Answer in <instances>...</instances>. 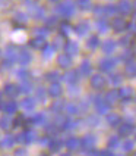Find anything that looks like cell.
Listing matches in <instances>:
<instances>
[{
  "label": "cell",
  "instance_id": "6da1fadb",
  "mask_svg": "<svg viewBox=\"0 0 136 156\" xmlns=\"http://www.w3.org/2000/svg\"><path fill=\"white\" fill-rule=\"evenodd\" d=\"M75 12V2L73 0H65L57 6V13L60 16L70 18Z\"/></svg>",
  "mask_w": 136,
  "mask_h": 156
},
{
  "label": "cell",
  "instance_id": "7a4b0ae2",
  "mask_svg": "<svg viewBox=\"0 0 136 156\" xmlns=\"http://www.w3.org/2000/svg\"><path fill=\"white\" fill-rule=\"evenodd\" d=\"M89 84H91V87H92L94 90H102L104 87L107 86V80H105L104 75H101V74H95V75L91 77Z\"/></svg>",
  "mask_w": 136,
  "mask_h": 156
},
{
  "label": "cell",
  "instance_id": "3957f363",
  "mask_svg": "<svg viewBox=\"0 0 136 156\" xmlns=\"http://www.w3.org/2000/svg\"><path fill=\"white\" fill-rule=\"evenodd\" d=\"M111 28L116 31V33H121L128 28V22L123 16H114L111 19Z\"/></svg>",
  "mask_w": 136,
  "mask_h": 156
},
{
  "label": "cell",
  "instance_id": "277c9868",
  "mask_svg": "<svg viewBox=\"0 0 136 156\" xmlns=\"http://www.w3.org/2000/svg\"><path fill=\"white\" fill-rule=\"evenodd\" d=\"M3 93L8 96L9 99H15V97L21 93V87L18 86V84H12V83H9V84H6V86H5V88H3Z\"/></svg>",
  "mask_w": 136,
  "mask_h": 156
},
{
  "label": "cell",
  "instance_id": "5b68a950",
  "mask_svg": "<svg viewBox=\"0 0 136 156\" xmlns=\"http://www.w3.org/2000/svg\"><path fill=\"white\" fill-rule=\"evenodd\" d=\"M133 9V3L132 0H119L117 3V10H119L121 15H129Z\"/></svg>",
  "mask_w": 136,
  "mask_h": 156
},
{
  "label": "cell",
  "instance_id": "8992f818",
  "mask_svg": "<svg viewBox=\"0 0 136 156\" xmlns=\"http://www.w3.org/2000/svg\"><path fill=\"white\" fill-rule=\"evenodd\" d=\"M69 122L70 121H69L68 116H65V115H61V113H57L53 124L56 125V128H57V130H65V128H68L69 125H70Z\"/></svg>",
  "mask_w": 136,
  "mask_h": 156
},
{
  "label": "cell",
  "instance_id": "52a82bcc",
  "mask_svg": "<svg viewBox=\"0 0 136 156\" xmlns=\"http://www.w3.org/2000/svg\"><path fill=\"white\" fill-rule=\"evenodd\" d=\"M0 109L8 115H12V113H16L18 111V105L15 100H6L3 103H0Z\"/></svg>",
  "mask_w": 136,
  "mask_h": 156
},
{
  "label": "cell",
  "instance_id": "ba28073f",
  "mask_svg": "<svg viewBox=\"0 0 136 156\" xmlns=\"http://www.w3.org/2000/svg\"><path fill=\"white\" fill-rule=\"evenodd\" d=\"M57 65L63 69H68L72 65V56H69L68 53H60L57 56Z\"/></svg>",
  "mask_w": 136,
  "mask_h": 156
},
{
  "label": "cell",
  "instance_id": "9c48e42d",
  "mask_svg": "<svg viewBox=\"0 0 136 156\" xmlns=\"http://www.w3.org/2000/svg\"><path fill=\"white\" fill-rule=\"evenodd\" d=\"M63 93V87L59 84V81L57 83H51L50 87H48V90H47V94L53 97V99H56V97H60Z\"/></svg>",
  "mask_w": 136,
  "mask_h": 156
},
{
  "label": "cell",
  "instance_id": "30bf717a",
  "mask_svg": "<svg viewBox=\"0 0 136 156\" xmlns=\"http://www.w3.org/2000/svg\"><path fill=\"white\" fill-rule=\"evenodd\" d=\"M29 46H31L32 49H37V50H43L44 47L47 46V40L44 38L43 35H37V37H34V38L29 41Z\"/></svg>",
  "mask_w": 136,
  "mask_h": 156
},
{
  "label": "cell",
  "instance_id": "8fae6325",
  "mask_svg": "<svg viewBox=\"0 0 136 156\" xmlns=\"http://www.w3.org/2000/svg\"><path fill=\"white\" fill-rule=\"evenodd\" d=\"M104 100L110 105V106L111 105H116L120 100L119 90H117V88H111L110 91H107V94H105V97H104Z\"/></svg>",
  "mask_w": 136,
  "mask_h": 156
},
{
  "label": "cell",
  "instance_id": "7c38bea8",
  "mask_svg": "<svg viewBox=\"0 0 136 156\" xmlns=\"http://www.w3.org/2000/svg\"><path fill=\"white\" fill-rule=\"evenodd\" d=\"M94 146H95V137H94V136H91V134H88V136H85L84 139L81 140V147H82V149H85L86 152L92 150Z\"/></svg>",
  "mask_w": 136,
  "mask_h": 156
},
{
  "label": "cell",
  "instance_id": "4fadbf2b",
  "mask_svg": "<svg viewBox=\"0 0 136 156\" xmlns=\"http://www.w3.org/2000/svg\"><path fill=\"white\" fill-rule=\"evenodd\" d=\"M95 109H97L98 113H108L110 105L107 103L104 99H101V97H97V99H95Z\"/></svg>",
  "mask_w": 136,
  "mask_h": 156
},
{
  "label": "cell",
  "instance_id": "5bb4252c",
  "mask_svg": "<svg viewBox=\"0 0 136 156\" xmlns=\"http://www.w3.org/2000/svg\"><path fill=\"white\" fill-rule=\"evenodd\" d=\"M12 127H13V119L10 118V115H8V113L2 115L0 116V128L3 131H9Z\"/></svg>",
  "mask_w": 136,
  "mask_h": 156
},
{
  "label": "cell",
  "instance_id": "9a60e30c",
  "mask_svg": "<svg viewBox=\"0 0 136 156\" xmlns=\"http://www.w3.org/2000/svg\"><path fill=\"white\" fill-rule=\"evenodd\" d=\"M133 133V125L130 124V122H120L119 125V134L121 136V137H128V136H130Z\"/></svg>",
  "mask_w": 136,
  "mask_h": 156
},
{
  "label": "cell",
  "instance_id": "2e32d148",
  "mask_svg": "<svg viewBox=\"0 0 136 156\" xmlns=\"http://www.w3.org/2000/svg\"><path fill=\"white\" fill-rule=\"evenodd\" d=\"M124 75L129 78H133L136 77V61H132L129 59L124 65Z\"/></svg>",
  "mask_w": 136,
  "mask_h": 156
},
{
  "label": "cell",
  "instance_id": "e0dca14e",
  "mask_svg": "<svg viewBox=\"0 0 136 156\" xmlns=\"http://www.w3.org/2000/svg\"><path fill=\"white\" fill-rule=\"evenodd\" d=\"M65 146L68 147V150L75 152L78 149H81V140L76 139V137H70V139H68L65 141Z\"/></svg>",
  "mask_w": 136,
  "mask_h": 156
},
{
  "label": "cell",
  "instance_id": "ac0fdd59",
  "mask_svg": "<svg viewBox=\"0 0 136 156\" xmlns=\"http://www.w3.org/2000/svg\"><path fill=\"white\" fill-rule=\"evenodd\" d=\"M21 65H28L29 62H31V55L28 50L25 49H21L19 52H18V59H16Z\"/></svg>",
  "mask_w": 136,
  "mask_h": 156
},
{
  "label": "cell",
  "instance_id": "d6986e66",
  "mask_svg": "<svg viewBox=\"0 0 136 156\" xmlns=\"http://www.w3.org/2000/svg\"><path fill=\"white\" fill-rule=\"evenodd\" d=\"M50 109L54 113H61V111H65V100H63V99H59V97H56V99L53 100V103H51Z\"/></svg>",
  "mask_w": 136,
  "mask_h": 156
},
{
  "label": "cell",
  "instance_id": "ffe728a7",
  "mask_svg": "<svg viewBox=\"0 0 136 156\" xmlns=\"http://www.w3.org/2000/svg\"><path fill=\"white\" fill-rule=\"evenodd\" d=\"M29 13L31 16L35 18V19H43L44 18V9L38 5H31L29 6Z\"/></svg>",
  "mask_w": 136,
  "mask_h": 156
},
{
  "label": "cell",
  "instance_id": "44dd1931",
  "mask_svg": "<svg viewBox=\"0 0 136 156\" xmlns=\"http://www.w3.org/2000/svg\"><path fill=\"white\" fill-rule=\"evenodd\" d=\"M107 122H108L110 127H119L120 122H121V116L116 112L107 113Z\"/></svg>",
  "mask_w": 136,
  "mask_h": 156
},
{
  "label": "cell",
  "instance_id": "7402d4cb",
  "mask_svg": "<svg viewBox=\"0 0 136 156\" xmlns=\"http://www.w3.org/2000/svg\"><path fill=\"white\" fill-rule=\"evenodd\" d=\"M35 139V134L32 133V131H25V133H21L19 136L16 137V140L19 141V143H29V141H32V140Z\"/></svg>",
  "mask_w": 136,
  "mask_h": 156
},
{
  "label": "cell",
  "instance_id": "603a6c76",
  "mask_svg": "<svg viewBox=\"0 0 136 156\" xmlns=\"http://www.w3.org/2000/svg\"><path fill=\"white\" fill-rule=\"evenodd\" d=\"M114 66H116V61H114V59H102V61L100 62V69L104 71V72L111 71Z\"/></svg>",
  "mask_w": 136,
  "mask_h": 156
},
{
  "label": "cell",
  "instance_id": "cb8c5ba5",
  "mask_svg": "<svg viewBox=\"0 0 136 156\" xmlns=\"http://www.w3.org/2000/svg\"><path fill=\"white\" fill-rule=\"evenodd\" d=\"M119 96L121 100H130L133 96V90L130 87H121V88H119Z\"/></svg>",
  "mask_w": 136,
  "mask_h": 156
},
{
  "label": "cell",
  "instance_id": "d4e9b609",
  "mask_svg": "<svg viewBox=\"0 0 136 156\" xmlns=\"http://www.w3.org/2000/svg\"><path fill=\"white\" fill-rule=\"evenodd\" d=\"M65 52L68 53L69 56H73V55H78V44L75 43V41H66V44H65Z\"/></svg>",
  "mask_w": 136,
  "mask_h": 156
},
{
  "label": "cell",
  "instance_id": "484cf974",
  "mask_svg": "<svg viewBox=\"0 0 136 156\" xmlns=\"http://www.w3.org/2000/svg\"><path fill=\"white\" fill-rule=\"evenodd\" d=\"M6 59L10 61L12 63H13V62H16V59H18V49L16 47H13V46H8V49H6Z\"/></svg>",
  "mask_w": 136,
  "mask_h": 156
},
{
  "label": "cell",
  "instance_id": "4316f807",
  "mask_svg": "<svg viewBox=\"0 0 136 156\" xmlns=\"http://www.w3.org/2000/svg\"><path fill=\"white\" fill-rule=\"evenodd\" d=\"M114 49H116V43H114L113 40H105V41L102 43V52L107 53V55L113 53Z\"/></svg>",
  "mask_w": 136,
  "mask_h": 156
},
{
  "label": "cell",
  "instance_id": "83f0119b",
  "mask_svg": "<svg viewBox=\"0 0 136 156\" xmlns=\"http://www.w3.org/2000/svg\"><path fill=\"white\" fill-rule=\"evenodd\" d=\"M91 71H92V65H91V62L89 61H84L82 63H81L79 72H81L82 75H89V74H91Z\"/></svg>",
  "mask_w": 136,
  "mask_h": 156
},
{
  "label": "cell",
  "instance_id": "f1b7e54d",
  "mask_svg": "<svg viewBox=\"0 0 136 156\" xmlns=\"http://www.w3.org/2000/svg\"><path fill=\"white\" fill-rule=\"evenodd\" d=\"M65 81L69 83V84H76L78 83V74L76 71H69L68 74H65Z\"/></svg>",
  "mask_w": 136,
  "mask_h": 156
},
{
  "label": "cell",
  "instance_id": "f546056e",
  "mask_svg": "<svg viewBox=\"0 0 136 156\" xmlns=\"http://www.w3.org/2000/svg\"><path fill=\"white\" fill-rule=\"evenodd\" d=\"M22 108L25 109V111H34L35 108V100L34 99H31V97H26L22 100Z\"/></svg>",
  "mask_w": 136,
  "mask_h": 156
},
{
  "label": "cell",
  "instance_id": "4dcf8cb0",
  "mask_svg": "<svg viewBox=\"0 0 136 156\" xmlns=\"http://www.w3.org/2000/svg\"><path fill=\"white\" fill-rule=\"evenodd\" d=\"M59 78H60V75H59V72H57V71H50V72H47V74H45V80H47V81H50V83H57V81H59Z\"/></svg>",
  "mask_w": 136,
  "mask_h": 156
},
{
  "label": "cell",
  "instance_id": "1f68e13d",
  "mask_svg": "<svg viewBox=\"0 0 136 156\" xmlns=\"http://www.w3.org/2000/svg\"><path fill=\"white\" fill-rule=\"evenodd\" d=\"M13 22H15V24H18V25H25V24H26V15H25V13H22V12L16 13V15H15V18H13Z\"/></svg>",
  "mask_w": 136,
  "mask_h": 156
},
{
  "label": "cell",
  "instance_id": "d6a6232c",
  "mask_svg": "<svg viewBox=\"0 0 136 156\" xmlns=\"http://www.w3.org/2000/svg\"><path fill=\"white\" fill-rule=\"evenodd\" d=\"M89 30V25L86 24V22H81V24H78L76 27H75V31H76L79 35H84Z\"/></svg>",
  "mask_w": 136,
  "mask_h": 156
},
{
  "label": "cell",
  "instance_id": "836d02e7",
  "mask_svg": "<svg viewBox=\"0 0 136 156\" xmlns=\"http://www.w3.org/2000/svg\"><path fill=\"white\" fill-rule=\"evenodd\" d=\"M61 141L60 140H51L50 143H48V149H50L51 152H59L60 149H61Z\"/></svg>",
  "mask_w": 136,
  "mask_h": 156
},
{
  "label": "cell",
  "instance_id": "e575fe53",
  "mask_svg": "<svg viewBox=\"0 0 136 156\" xmlns=\"http://www.w3.org/2000/svg\"><path fill=\"white\" fill-rule=\"evenodd\" d=\"M98 44H100V37H98V35H91L89 40H88V43H86V46H88L89 49H95Z\"/></svg>",
  "mask_w": 136,
  "mask_h": 156
},
{
  "label": "cell",
  "instance_id": "d590c367",
  "mask_svg": "<svg viewBox=\"0 0 136 156\" xmlns=\"http://www.w3.org/2000/svg\"><path fill=\"white\" fill-rule=\"evenodd\" d=\"M75 3H76V6L81 10H88L91 8V0H76Z\"/></svg>",
  "mask_w": 136,
  "mask_h": 156
},
{
  "label": "cell",
  "instance_id": "8d00e7d4",
  "mask_svg": "<svg viewBox=\"0 0 136 156\" xmlns=\"http://www.w3.org/2000/svg\"><path fill=\"white\" fill-rule=\"evenodd\" d=\"M94 13H95V16H97V18H101V19H104V18L107 16L105 6H97V8L94 9Z\"/></svg>",
  "mask_w": 136,
  "mask_h": 156
},
{
  "label": "cell",
  "instance_id": "74e56055",
  "mask_svg": "<svg viewBox=\"0 0 136 156\" xmlns=\"http://www.w3.org/2000/svg\"><path fill=\"white\" fill-rule=\"evenodd\" d=\"M65 109H66V112H68L69 115H76V113L79 112V108H78L76 105H73V103L65 105Z\"/></svg>",
  "mask_w": 136,
  "mask_h": 156
},
{
  "label": "cell",
  "instance_id": "f35d334b",
  "mask_svg": "<svg viewBox=\"0 0 136 156\" xmlns=\"http://www.w3.org/2000/svg\"><path fill=\"white\" fill-rule=\"evenodd\" d=\"M135 149V141L133 140H124L123 141V150L124 152H132Z\"/></svg>",
  "mask_w": 136,
  "mask_h": 156
},
{
  "label": "cell",
  "instance_id": "ab89813d",
  "mask_svg": "<svg viewBox=\"0 0 136 156\" xmlns=\"http://www.w3.org/2000/svg\"><path fill=\"white\" fill-rule=\"evenodd\" d=\"M65 44H66V41H65V35H59L57 38H56V41H54V49H60V47H65Z\"/></svg>",
  "mask_w": 136,
  "mask_h": 156
},
{
  "label": "cell",
  "instance_id": "60d3db41",
  "mask_svg": "<svg viewBox=\"0 0 136 156\" xmlns=\"http://www.w3.org/2000/svg\"><path fill=\"white\" fill-rule=\"evenodd\" d=\"M10 8H12V2L10 0H0V12L9 10Z\"/></svg>",
  "mask_w": 136,
  "mask_h": 156
},
{
  "label": "cell",
  "instance_id": "b9f144b4",
  "mask_svg": "<svg viewBox=\"0 0 136 156\" xmlns=\"http://www.w3.org/2000/svg\"><path fill=\"white\" fill-rule=\"evenodd\" d=\"M13 143H15V139H13V137H10V136H6L2 144H3L5 147L10 149V147H13Z\"/></svg>",
  "mask_w": 136,
  "mask_h": 156
},
{
  "label": "cell",
  "instance_id": "7bdbcfd3",
  "mask_svg": "<svg viewBox=\"0 0 136 156\" xmlns=\"http://www.w3.org/2000/svg\"><path fill=\"white\" fill-rule=\"evenodd\" d=\"M120 144V140L117 136H113V137H110V140H108V147L113 149V147H117Z\"/></svg>",
  "mask_w": 136,
  "mask_h": 156
},
{
  "label": "cell",
  "instance_id": "ee69618b",
  "mask_svg": "<svg viewBox=\"0 0 136 156\" xmlns=\"http://www.w3.org/2000/svg\"><path fill=\"white\" fill-rule=\"evenodd\" d=\"M31 121L34 122V124H44L45 122V116H44L43 113H37Z\"/></svg>",
  "mask_w": 136,
  "mask_h": 156
},
{
  "label": "cell",
  "instance_id": "f6af8a7d",
  "mask_svg": "<svg viewBox=\"0 0 136 156\" xmlns=\"http://www.w3.org/2000/svg\"><path fill=\"white\" fill-rule=\"evenodd\" d=\"M70 28L72 27L69 25L68 22H63V24H60V31H61V35H66L70 31Z\"/></svg>",
  "mask_w": 136,
  "mask_h": 156
},
{
  "label": "cell",
  "instance_id": "bcb514c9",
  "mask_svg": "<svg viewBox=\"0 0 136 156\" xmlns=\"http://www.w3.org/2000/svg\"><path fill=\"white\" fill-rule=\"evenodd\" d=\"M97 25H98V30H100L101 33H105V31H107V28H108V25L104 22V19L98 21V24H97Z\"/></svg>",
  "mask_w": 136,
  "mask_h": 156
},
{
  "label": "cell",
  "instance_id": "7dc6e473",
  "mask_svg": "<svg viewBox=\"0 0 136 156\" xmlns=\"http://www.w3.org/2000/svg\"><path fill=\"white\" fill-rule=\"evenodd\" d=\"M105 12H107V16H114V13L117 12V8H114V6H105Z\"/></svg>",
  "mask_w": 136,
  "mask_h": 156
},
{
  "label": "cell",
  "instance_id": "c3c4849f",
  "mask_svg": "<svg viewBox=\"0 0 136 156\" xmlns=\"http://www.w3.org/2000/svg\"><path fill=\"white\" fill-rule=\"evenodd\" d=\"M19 87H22V88H21V91H26V93H28V91H31V84L28 83V80H25V81L22 83V86H19Z\"/></svg>",
  "mask_w": 136,
  "mask_h": 156
},
{
  "label": "cell",
  "instance_id": "681fc988",
  "mask_svg": "<svg viewBox=\"0 0 136 156\" xmlns=\"http://www.w3.org/2000/svg\"><path fill=\"white\" fill-rule=\"evenodd\" d=\"M43 50H44V56H45V58H50V56H51V52L54 50V47H50V46H45V47H44Z\"/></svg>",
  "mask_w": 136,
  "mask_h": 156
},
{
  "label": "cell",
  "instance_id": "f907efd6",
  "mask_svg": "<svg viewBox=\"0 0 136 156\" xmlns=\"http://www.w3.org/2000/svg\"><path fill=\"white\" fill-rule=\"evenodd\" d=\"M98 156H114V153L111 152L110 149H105V150H100V152H98Z\"/></svg>",
  "mask_w": 136,
  "mask_h": 156
},
{
  "label": "cell",
  "instance_id": "816d5d0a",
  "mask_svg": "<svg viewBox=\"0 0 136 156\" xmlns=\"http://www.w3.org/2000/svg\"><path fill=\"white\" fill-rule=\"evenodd\" d=\"M28 75H29V74H28L26 71H24V69H21L19 72H18V77L21 78L22 81H25V80H28Z\"/></svg>",
  "mask_w": 136,
  "mask_h": 156
},
{
  "label": "cell",
  "instance_id": "f5cc1de1",
  "mask_svg": "<svg viewBox=\"0 0 136 156\" xmlns=\"http://www.w3.org/2000/svg\"><path fill=\"white\" fill-rule=\"evenodd\" d=\"M120 74H116V75H114V77H113V83H114V84H119L120 83Z\"/></svg>",
  "mask_w": 136,
  "mask_h": 156
},
{
  "label": "cell",
  "instance_id": "db71d44e",
  "mask_svg": "<svg viewBox=\"0 0 136 156\" xmlns=\"http://www.w3.org/2000/svg\"><path fill=\"white\" fill-rule=\"evenodd\" d=\"M88 119H89V124H91V125H95V124H97V118H95V116H89V118H88Z\"/></svg>",
  "mask_w": 136,
  "mask_h": 156
},
{
  "label": "cell",
  "instance_id": "11a10c76",
  "mask_svg": "<svg viewBox=\"0 0 136 156\" xmlns=\"http://www.w3.org/2000/svg\"><path fill=\"white\" fill-rule=\"evenodd\" d=\"M37 93H38V97H41V99H40V100H44V91H43V90H41V88H40V90H38V91H37Z\"/></svg>",
  "mask_w": 136,
  "mask_h": 156
},
{
  "label": "cell",
  "instance_id": "9f6ffc18",
  "mask_svg": "<svg viewBox=\"0 0 136 156\" xmlns=\"http://www.w3.org/2000/svg\"><path fill=\"white\" fill-rule=\"evenodd\" d=\"M133 53H136V41L133 43Z\"/></svg>",
  "mask_w": 136,
  "mask_h": 156
},
{
  "label": "cell",
  "instance_id": "6f0895ef",
  "mask_svg": "<svg viewBox=\"0 0 136 156\" xmlns=\"http://www.w3.org/2000/svg\"><path fill=\"white\" fill-rule=\"evenodd\" d=\"M133 6H135V9H136V0H135V2H133Z\"/></svg>",
  "mask_w": 136,
  "mask_h": 156
},
{
  "label": "cell",
  "instance_id": "680465c9",
  "mask_svg": "<svg viewBox=\"0 0 136 156\" xmlns=\"http://www.w3.org/2000/svg\"><path fill=\"white\" fill-rule=\"evenodd\" d=\"M51 2H57V0H51Z\"/></svg>",
  "mask_w": 136,
  "mask_h": 156
},
{
  "label": "cell",
  "instance_id": "91938a15",
  "mask_svg": "<svg viewBox=\"0 0 136 156\" xmlns=\"http://www.w3.org/2000/svg\"><path fill=\"white\" fill-rule=\"evenodd\" d=\"M63 156H69V155H63Z\"/></svg>",
  "mask_w": 136,
  "mask_h": 156
},
{
  "label": "cell",
  "instance_id": "94428289",
  "mask_svg": "<svg viewBox=\"0 0 136 156\" xmlns=\"http://www.w3.org/2000/svg\"><path fill=\"white\" fill-rule=\"evenodd\" d=\"M135 100H136V99H135Z\"/></svg>",
  "mask_w": 136,
  "mask_h": 156
}]
</instances>
